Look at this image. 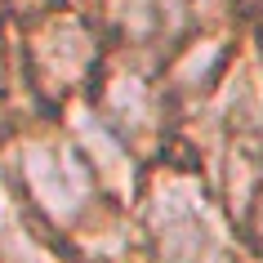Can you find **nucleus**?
Wrapping results in <instances>:
<instances>
[{"label": "nucleus", "instance_id": "nucleus-3", "mask_svg": "<svg viewBox=\"0 0 263 263\" xmlns=\"http://www.w3.org/2000/svg\"><path fill=\"white\" fill-rule=\"evenodd\" d=\"M254 228H259V241H263V196H259V210H254Z\"/></svg>", "mask_w": 263, "mask_h": 263}, {"label": "nucleus", "instance_id": "nucleus-1", "mask_svg": "<svg viewBox=\"0 0 263 263\" xmlns=\"http://www.w3.org/2000/svg\"><path fill=\"white\" fill-rule=\"evenodd\" d=\"M23 179H27L36 205L49 219H76L89 201V170L71 147L58 143H31L23 152Z\"/></svg>", "mask_w": 263, "mask_h": 263}, {"label": "nucleus", "instance_id": "nucleus-2", "mask_svg": "<svg viewBox=\"0 0 263 263\" xmlns=\"http://www.w3.org/2000/svg\"><path fill=\"white\" fill-rule=\"evenodd\" d=\"M89 63H94V41H89L76 23H54V27L36 41V67H41V76L49 85H58V89L71 85V81H81Z\"/></svg>", "mask_w": 263, "mask_h": 263}]
</instances>
